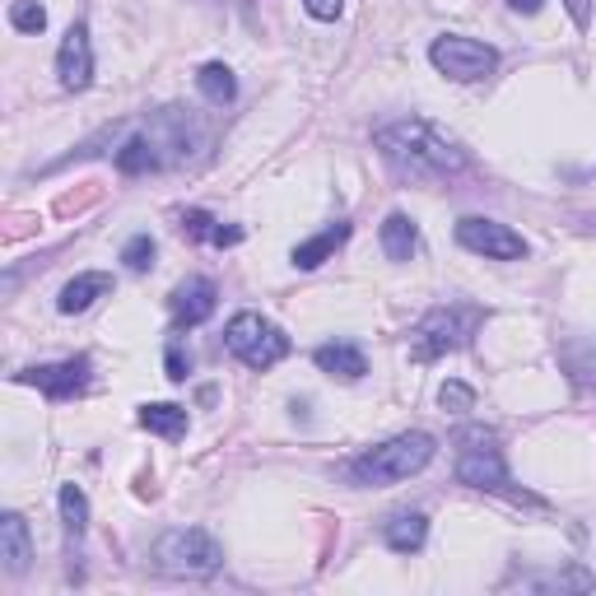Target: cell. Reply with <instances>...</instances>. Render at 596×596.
<instances>
[{"label": "cell", "mask_w": 596, "mask_h": 596, "mask_svg": "<svg viewBox=\"0 0 596 596\" xmlns=\"http://www.w3.org/2000/svg\"><path fill=\"white\" fill-rule=\"evenodd\" d=\"M112 294V275L108 271H84V275H75L70 285L61 289V298H57V308L65 312H84V308H94L98 298H108Z\"/></svg>", "instance_id": "4fadbf2b"}, {"label": "cell", "mask_w": 596, "mask_h": 596, "mask_svg": "<svg viewBox=\"0 0 596 596\" xmlns=\"http://www.w3.org/2000/svg\"><path fill=\"white\" fill-rule=\"evenodd\" d=\"M470 322H476V312H462V308H433V312H425L419 326L410 331V355L419 363L452 355V349L466 345Z\"/></svg>", "instance_id": "52a82bcc"}, {"label": "cell", "mask_w": 596, "mask_h": 596, "mask_svg": "<svg viewBox=\"0 0 596 596\" xmlns=\"http://www.w3.org/2000/svg\"><path fill=\"white\" fill-rule=\"evenodd\" d=\"M457 242H462L466 252L489 257V261H522V257H527V242H522V234H513L508 224L485 219V215L457 219Z\"/></svg>", "instance_id": "ba28073f"}, {"label": "cell", "mask_w": 596, "mask_h": 596, "mask_svg": "<svg viewBox=\"0 0 596 596\" xmlns=\"http://www.w3.org/2000/svg\"><path fill=\"white\" fill-rule=\"evenodd\" d=\"M564 10L573 14V24L583 28V33L592 28V0H564Z\"/></svg>", "instance_id": "484cf974"}, {"label": "cell", "mask_w": 596, "mask_h": 596, "mask_svg": "<svg viewBox=\"0 0 596 596\" xmlns=\"http://www.w3.org/2000/svg\"><path fill=\"white\" fill-rule=\"evenodd\" d=\"M154 257H159V248H154L150 234H135L127 248H121V261H127V271H135V275H145L154 266Z\"/></svg>", "instance_id": "44dd1931"}, {"label": "cell", "mask_w": 596, "mask_h": 596, "mask_svg": "<svg viewBox=\"0 0 596 596\" xmlns=\"http://www.w3.org/2000/svg\"><path fill=\"white\" fill-rule=\"evenodd\" d=\"M345 238H349V224H345V219H341V224H331V229H322L318 238L298 242V248H294V266H298V271H318L322 261H326L331 252H336Z\"/></svg>", "instance_id": "2e32d148"}, {"label": "cell", "mask_w": 596, "mask_h": 596, "mask_svg": "<svg viewBox=\"0 0 596 596\" xmlns=\"http://www.w3.org/2000/svg\"><path fill=\"white\" fill-rule=\"evenodd\" d=\"M419 248V229H415V219L410 215H388L382 219V252H388L392 261H410Z\"/></svg>", "instance_id": "e0dca14e"}, {"label": "cell", "mask_w": 596, "mask_h": 596, "mask_svg": "<svg viewBox=\"0 0 596 596\" xmlns=\"http://www.w3.org/2000/svg\"><path fill=\"white\" fill-rule=\"evenodd\" d=\"M312 363H318L326 378H341V382H359V378L368 373V359H363V349L345 345V341L318 345V355H312Z\"/></svg>", "instance_id": "7c38bea8"}, {"label": "cell", "mask_w": 596, "mask_h": 596, "mask_svg": "<svg viewBox=\"0 0 596 596\" xmlns=\"http://www.w3.org/2000/svg\"><path fill=\"white\" fill-rule=\"evenodd\" d=\"M0 559H5L10 573H28L33 564V540H28V522L20 513L0 517Z\"/></svg>", "instance_id": "9a60e30c"}, {"label": "cell", "mask_w": 596, "mask_h": 596, "mask_svg": "<svg viewBox=\"0 0 596 596\" xmlns=\"http://www.w3.org/2000/svg\"><path fill=\"white\" fill-rule=\"evenodd\" d=\"M215 229H219V224L210 219L205 210H187V215H182V234H187V238H201V242H210V238H215Z\"/></svg>", "instance_id": "cb8c5ba5"}, {"label": "cell", "mask_w": 596, "mask_h": 596, "mask_svg": "<svg viewBox=\"0 0 596 596\" xmlns=\"http://www.w3.org/2000/svg\"><path fill=\"white\" fill-rule=\"evenodd\" d=\"M168 378H172V382H182V378H187V359H182V349H168Z\"/></svg>", "instance_id": "4316f807"}, {"label": "cell", "mask_w": 596, "mask_h": 596, "mask_svg": "<svg viewBox=\"0 0 596 596\" xmlns=\"http://www.w3.org/2000/svg\"><path fill=\"white\" fill-rule=\"evenodd\" d=\"M303 10L312 14V20H341V10H345V0H303Z\"/></svg>", "instance_id": "d4e9b609"}, {"label": "cell", "mask_w": 596, "mask_h": 596, "mask_svg": "<svg viewBox=\"0 0 596 596\" xmlns=\"http://www.w3.org/2000/svg\"><path fill=\"white\" fill-rule=\"evenodd\" d=\"M373 145H378L382 159L410 182H443V178H452V172L466 168V154L452 145L438 127H429V121H419V117L382 127L373 135Z\"/></svg>", "instance_id": "6da1fadb"}, {"label": "cell", "mask_w": 596, "mask_h": 596, "mask_svg": "<svg viewBox=\"0 0 596 596\" xmlns=\"http://www.w3.org/2000/svg\"><path fill=\"white\" fill-rule=\"evenodd\" d=\"M457 480L470 489H489V494H503V499H517V503H540L527 489H517L513 476L503 466V448H499V433L494 429H462L457 433Z\"/></svg>", "instance_id": "3957f363"}, {"label": "cell", "mask_w": 596, "mask_h": 596, "mask_svg": "<svg viewBox=\"0 0 596 596\" xmlns=\"http://www.w3.org/2000/svg\"><path fill=\"white\" fill-rule=\"evenodd\" d=\"M140 429L159 433V438H182L187 433V410L182 406H168V401H154V406H140Z\"/></svg>", "instance_id": "ac0fdd59"}, {"label": "cell", "mask_w": 596, "mask_h": 596, "mask_svg": "<svg viewBox=\"0 0 596 596\" xmlns=\"http://www.w3.org/2000/svg\"><path fill=\"white\" fill-rule=\"evenodd\" d=\"M224 564V546L201 527H172L154 540V569L172 577H205Z\"/></svg>", "instance_id": "277c9868"}, {"label": "cell", "mask_w": 596, "mask_h": 596, "mask_svg": "<svg viewBox=\"0 0 596 596\" xmlns=\"http://www.w3.org/2000/svg\"><path fill=\"white\" fill-rule=\"evenodd\" d=\"M172 326L178 331H191V326H201L215 318V308H219V289H215V279H205V275H191L182 279L178 289H172Z\"/></svg>", "instance_id": "8fae6325"}, {"label": "cell", "mask_w": 596, "mask_h": 596, "mask_svg": "<svg viewBox=\"0 0 596 596\" xmlns=\"http://www.w3.org/2000/svg\"><path fill=\"white\" fill-rule=\"evenodd\" d=\"M433 452H438V443L429 433H419V429L415 433H396V438H388V443L359 452V457L349 462V480L363 485V489L401 485V480L419 476V470L433 462Z\"/></svg>", "instance_id": "7a4b0ae2"}, {"label": "cell", "mask_w": 596, "mask_h": 596, "mask_svg": "<svg viewBox=\"0 0 596 596\" xmlns=\"http://www.w3.org/2000/svg\"><path fill=\"white\" fill-rule=\"evenodd\" d=\"M196 90H201L210 103H215V108H224V103H234V94H238V80H234V70L224 65V61H210V65H201Z\"/></svg>", "instance_id": "d6986e66"}, {"label": "cell", "mask_w": 596, "mask_h": 596, "mask_svg": "<svg viewBox=\"0 0 596 596\" xmlns=\"http://www.w3.org/2000/svg\"><path fill=\"white\" fill-rule=\"evenodd\" d=\"M382 540H388V550L396 555H419L429 540V517L425 513H396L382 522Z\"/></svg>", "instance_id": "5bb4252c"}, {"label": "cell", "mask_w": 596, "mask_h": 596, "mask_svg": "<svg viewBox=\"0 0 596 596\" xmlns=\"http://www.w3.org/2000/svg\"><path fill=\"white\" fill-rule=\"evenodd\" d=\"M438 401H443V410L462 415V410H470V406H476V392H470L466 382H443V392H438Z\"/></svg>", "instance_id": "603a6c76"}, {"label": "cell", "mask_w": 596, "mask_h": 596, "mask_svg": "<svg viewBox=\"0 0 596 596\" xmlns=\"http://www.w3.org/2000/svg\"><path fill=\"white\" fill-rule=\"evenodd\" d=\"M10 24H14V33H43L47 28V10L38 5V0H14Z\"/></svg>", "instance_id": "7402d4cb"}, {"label": "cell", "mask_w": 596, "mask_h": 596, "mask_svg": "<svg viewBox=\"0 0 596 596\" xmlns=\"http://www.w3.org/2000/svg\"><path fill=\"white\" fill-rule=\"evenodd\" d=\"M429 61L438 65V75H448L457 84H476V80H489L499 70V51L489 43L462 38V33H443V38H433Z\"/></svg>", "instance_id": "8992f818"}, {"label": "cell", "mask_w": 596, "mask_h": 596, "mask_svg": "<svg viewBox=\"0 0 596 596\" xmlns=\"http://www.w3.org/2000/svg\"><path fill=\"white\" fill-rule=\"evenodd\" d=\"M508 10H517V14H536V10H540V0H508Z\"/></svg>", "instance_id": "83f0119b"}, {"label": "cell", "mask_w": 596, "mask_h": 596, "mask_svg": "<svg viewBox=\"0 0 596 596\" xmlns=\"http://www.w3.org/2000/svg\"><path fill=\"white\" fill-rule=\"evenodd\" d=\"M57 75H61V90L80 94L94 84V47H90V28L84 24H70L61 51H57Z\"/></svg>", "instance_id": "30bf717a"}, {"label": "cell", "mask_w": 596, "mask_h": 596, "mask_svg": "<svg viewBox=\"0 0 596 596\" xmlns=\"http://www.w3.org/2000/svg\"><path fill=\"white\" fill-rule=\"evenodd\" d=\"M90 359H61V363H38V368H24L14 373V382H28V388L47 392L51 401H75L84 388H90Z\"/></svg>", "instance_id": "9c48e42d"}, {"label": "cell", "mask_w": 596, "mask_h": 596, "mask_svg": "<svg viewBox=\"0 0 596 596\" xmlns=\"http://www.w3.org/2000/svg\"><path fill=\"white\" fill-rule=\"evenodd\" d=\"M61 522H65L70 540H80L90 532V499H84L80 485H61Z\"/></svg>", "instance_id": "ffe728a7"}, {"label": "cell", "mask_w": 596, "mask_h": 596, "mask_svg": "<svg viewBox=\"0 0 596 596\" xmlns=\"http://www.w3.org/2000/svg\"><path fill=\"white\" fill-rule=\"evenodd\" d=\"M224 345L248 368H257V373H266V368H275L289 355V336L271 318H261V312H238V318L224 326Z\"/></svg>", "instance_id": "5b68a950"}]
</instances>
